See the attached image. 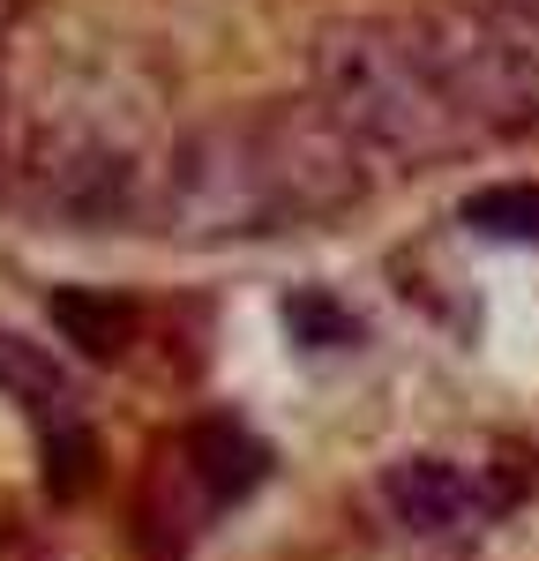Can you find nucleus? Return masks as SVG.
Wrapping results in <instances>:
<instances>
[{
  "instance_id": "obj_1",
  "label": "nucleus",
  "mask_w": 539,
  "mask_h": 561,
  "mask_svg": "<svg viewBox=\"0 0 539 561\" xmlns=\"http://www.w3.org/2000/svg\"><path fill=\"white\" fill-rule=\"evenodd\" d=\"M367 165L375 158L322 98L210 121L165 142L142 225L173 240H263V232L322 225L367 195Z\"/></svg>"
},
{
  "instance_id": "obj_2",
  "label": "nucleus",
  "mask_w": 539,
  "mask_h": 561,
  "mask_svg": "<svg viewBox=\"0 0 539 561\" xmlns=\"http://www.w3.org/2000/svg\"><path fill=\"white\" fill-rule=\"evenodd\" d=\"M314 98L345 121L367 158L435 165L480 150L488 121L465 90L443 15H359L314 38Z\"/></svg>"
},
{
  "instance_id": "obj_3",
  "label": "nucleus",
  "mask_w": 539,
  "mask_h": 561,
  "mask_svg": "<svg viewBox=\"0 0 539 561\" xmlns=\"http://www.w3.org/2000/svg\"><path fill=\"white\" fill-rule=\"evenodd\" d=\"M382 510L404 524V531H465L502 510L480 472H465L457 457H398L382 472Z\"/></svg>"
},
{
  "instance_id": "obj_4",
  "label": "nucleus",
  "mask_w": 539,
  "mask_h": 561,
  "mask_svg": "<svg viewBox=\"0 0 539 561\" xmlns=\"http://www.w3.org/2000/svg\"><path fill=\"white\" fill-rule=\"evenodd\" d=\"M180 479H195V494H203V510H225V502H240V494H255V479H263V442L248 427H232V420H203V427L180 434L173 449Z\"/></svg>"
},
{
  "instance_id": "obj_5",
  "label": "nucleus",
  "mask_w": 539,
  "mask_h": 561,
  "mask_svg": "<svg viewBox=\"0 0 539 561\" xmlns=\"http://www.w3.org/2000/svg\"><path fill=\"white\" fill-rule=\"evenodd\" d=\"M53 322L68 330V345H83V352H121L128 345V330H135V307L128 300H105V293H53Z\"/></svg>"
},
{
  "instance_id": "obj_6",
  "label": "nucleus",
  "mask_w": 539,
  "mask_h": 561,
  "mask_svg": "<svg viewBox=\"0 0 539 561\" xmlns=\"http://www.w3.org/2000/svg\"><path fill=\"white\" fill-rule=\"evenodd\" d=\"M465 225L494 240H539V180H494L480 195H465Z\"/></svg>"
},
{
  "instance_id": "obj_7",
  "label": "nucleus",
  "mask_w": 539,
  "mask_h": 561,
  "mask_svg": "<svg viewBox=\"0 0 539 561\" xmlns=\"http://www.w3.org/2000/svg\"><path fill=\"white\" fill-rule=\"evenodd\" d=\"M0 389H15L38 420H53V434L76 427V412H68V382H60V375H53L23 337H0Z\"/></svg>"
},
{
  "instance_id": "obj_8",
  "label": "nucleus",
  "mask_w": 539,
  "mask_h": 561,
  "mask_svg": "<svg viewBox=\"0 0 539 561\" xmlns=\"http://www.w3.org/2000/svg\"><path fill=\"white\" fill-rule=\"evenodd\" d=\"M285 322H293L308 345H353V314H345V307H330L322 293H300V300H285Z\"/></svg>"
},
{
  "instance_id": "obj_9",
  "label": "nucleus",
  "mask_w": 539,
  "mask_h": 561,
  "mask_svg": "<svg viewBox=\"0 0 539 561\" xmlns=\"http://www.w3.org/2000/svg\"><path fill=\"white\" fill-rule=\"evenodd\" d=\"M15 23H23V0H0V53L15 45Z\"/></svg>"
},
{
  "instance_id": "obj_10",
  "label": "nucleus",
  "mask_w": 539,
  "mask_h": 561,
  "mask_svg": "<svg viewBox=\"0 0 539 561\" xmlns=\"http://www.w3.org/2000/svg\"><path fill=\"white\" fill-rule=\"evenodd\" d=\"M517 8H532V15H539V0H517Z\"/></svg>"
}]
</instances>
